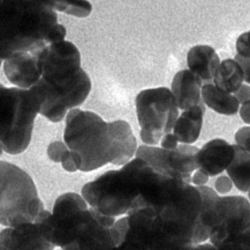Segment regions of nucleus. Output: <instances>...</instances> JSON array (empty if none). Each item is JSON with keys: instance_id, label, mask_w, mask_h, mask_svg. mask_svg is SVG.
<instances>
[{"instance_id": "1", "label": "nucleus", "mask_w": 250, "mask_h": 250, "mask_svg": "<svg viewBox=\"0 0 250 250\" xmlns=\"http://www.w3.org/2000/svg\"><path fill=\"white\" fill-rule=\"evenodd\" d=\"M63 142L56 145L52 160L68 172L95 170L108 164H128L137 151L128 122H106L92 111L73 109L66 120Z\"/></svg>"}, {"instance_id": "2", "label": "nucleus", "mask_w": 250, "mask_h": 250, "mask_svg": "<svg viewBox=\"0 0 250 250\" xmlns=\"http://www.w3.org/2000/svg\"><path fill=\"white\" fill-rule=\"evenodd\" d=\"M40 78L35 84L44 98L40 114L53 123L85 101L91 89L90 77L82 68L77 46L63 40L38 53Z\"/></svg>"}, {"instance_id": "3", "label": "nucleus", "mask_w": 250, "mask_h": 250, "mask_svg": "<svg viewBox=\"0 0 250 250\" xmlns=\"http://www.w3.org/2000/svg\"><path fill=\"white\" fill-rule=\"evenodd\" d=\"M65 27L48 1H0L1 61L20 53H35L63 41Z\"/></svg>"}, {"instance_id": "4", "label": "nucleus", "mask_w": 250, "mask_h": 250, "mask_svg": "<svg viewBox=\"0 0 250 250\" xmlns=\"http://www.w3.org/2000/svg\"><path fill=\"white\" fill-rule=\"evenodd\" d=\"M43 103V94L37 85L29 89L0 85L1 150L16 155L27 149Z\"/></svg>"}, {"instance_id": "5", "label": "nucleus", "mask_w": 250, "mask_h": 250, "mask_svg": "<svg viewBox=\"0 0 250 250\" xmlns=\"http://www.w3.org/2000/svg\"><path fill=\"white\" fill-rule=\"evenodd\" d=\"M141 164L142 160L136 157L121 169L107 171L84 185L83 198L103 215H128L140 198Z\"/></svg>"}, {"instance_id": "6", "label": "nucleus", "mask_w": 250, "mask_h": 250, "mask_svg": "<svg viewBox=\"0 0 250 250\" xmlns=\"http://www.w3.org/2000/svg\"><path fill=\"white\" fill-rule=\"evenodd\" d=\"M0 222L6 227L35 223L45 210L30 176L16 165L0 164Z\"/></svg>"}, {"instance_id": "7", "label": "nucleus", "mask_w": 250, "mask_h": 250, "mask_svg": "<svg viewBox=\"0 0 250 250\" xmlns=\"http://www.w3.org/2000/svg\"><path fill=\"white\" fill-rule=\"evenodd\" d=\"M136 108L141 139L151 146L170 133L179 114L173 93L165 87L141 91L136 98Z\"/></svg>"}, {"instance_id": "8", "label": "nucleus", "mask_w": 250, "mask_h": 250, "mask_svg": "<svg viewBox=\"0 0 250 250\" xmlns=\"http://www.w3.org/2000/svg\"><path fill=\"white\" fill-rule=\"evenodd\" d=\"M115 219L92 208H83L73 218L66 231L62 250H112V227Z\"/></svg>"}, {"instance_id": "9", "label": "nucleus", "mask_w": 250, "mask_h": 250, "mask_svg": "<svg viewBox=\"0 0 250 250\" xmlns=\"http://www.w3.org/2000/svg\"><path fill=\"white\" fill-rule=\"evenodd\" d=\"M250 227V203L242 196L219 198L209 240L216 249L230 242Z\"/></svg>"}, {"instance_id": "10", "label": "nucleus", "mask_w": 250, "mask_h": 250, "mask_svg": "<svg viewBox=\"0 0 250 250\" xmlns=\"http://www.w3.org/2000/svg\"><path fill=\"white\" fill-rule=\"evenodd\" d=\"M56 248L37 222L8 227L0 234V250H55Z\"/></svg>"}, {"instance_id": "11", "label": "nucleus", "mask_w": 250, "mask_h": 250, "mask_svg": "<svg viewBox=\"0 0 250 250\" xmlns=\"http://www.w3.org/2000/svg\"><path fill=\"white\" fill-rule=\"evenodd\" d=\"M39 52L17 53L4 60V75L11 83L19 88L29 89L39 82Z\"/></svg>"}, {"instance_id": "12", "label": "nucleus", "mask_w": 250, "mask_h": 250, "mask_svg": "<svg viewBox=\"0 0 250 250\" xmlns=\"http://www.w3.org/2000/svg\"><path fill=\"white\" fill-rule=\"evenodd\" d=\"M234 156V145L217 138L209 141L200 149L198 169L209 176L220 175L227 170Z\"/></svg>"}, {"instance_id": "13", "label": "nucleus", "mask_w": 250, "mask_h": 250, "mask_svg": "<svg viewBox=\"0 0 250 250\" xmlns=\"http://www.w3.org/2000/svg\"><path fill=\"white\" fill-rule=\"evenodd\" d=\"M202 80L191 71H178L171 84L172 93L176 105L183 110L202 104L201 88Z\"/></svg>"}, {"instance_id": "14", "label": "nucleus", "mask_w": 250, "mask_h": 250, "mask_svg": "<svg viewBox=\"0 0 250 250\" xmlns=\"http://www.w3.org/2000/svg\"><path fill=\"white\" fill-rule=\"evenodd\" d=\"M189 71L201 80L210 82L215 77L220 64V59L212 47L197 45L189 50L187 55Z\"/></svg>"}, {"instance_id": "15", "label": "nucleus", "mask_w": 250, "mask_h": 250, "mask_svg": "<svg viewBox=\"0 0 250 250\" xmlns=\"http://www.w3.org/2000/svg\"><path fill=\"white\" fill-rule=\"evenodd\" d=\"M205 107L203 103L185 110L173 127V135L178 142L191 145L199 138L202 128Z\"/></svg>"}, {"instance_id": "16", "label": "nucleus", "mask_w": 250, "mask_h": 250, "mask_svg": "<svg viewBox=\"0 0 250 250\" xmlns=\"http://www.w3.org/2000/svg\"><path fill=\"white\" fill-rule=\"evenodd\" d=\"M200 148L190 145H178L173 150H167V162L172 171L180 174L189 184L191 174L198 169V155Z\"/></svg>"}, {"instance_id": "17", "label": "nucleus", "mask_w": 250, "mask_h": 250, "mask_svg": "<svg viewBox=\"0 0 250 250\" xmlns=\"http://www.w3.org/2000/svg\"><path fill=\"white\" fill-rule=\"evenodd\" d=\"M202 99L209 108L222 115H235L240 103L234 96L219 89L213 84H205L202 87Z\"/></svg>"}, {"instance_id": "18", "label": "nucleus", "mask_w": 250, "mask_h": 250, "mask_svg": "<svg viewBox=\"0 0 250 250\" xmlns=\"http://www.w3.org/2000/svg\"><path fill=\"white\" fill-rule=\"evenodd\" d=\"M234 156L227 172L239 190L250 189V155L237 145H234Z\"/></svg>"}, {"instance_id": "19", "label": "nucleus", "mask_w": 250, "mask_h": 250, "mask_svg": "<svg viewBox=\"0 0 250 250\" xmlns=\"http://www.w3.org/2000/svg\"><path fill=\"white\" fill-rule=\"evenodd\" d=\"M244 75L235 60H223L216 71L214 82L219 89L229 93H235L242 85Z\"/></svg>"}, {"instance_id": "20", "label": "nucleus", "mask_w": 250, "mask_h": 250, "mask_svg": "<svg viewBox=\"0 0 250 250\" xmlns=\"http://www.w3.org/2000/svg\"><path fill=\"white\" fill-rule=\"evenodd\" d=\"M54 10L78 17H86L90 14L91 5L88 1H48Z\"/></svg>"}, {"instance_id": "21", "label": "nucleus", "mask_w": 250, "mask_h": 250, "mask_svg": "<svg viewBox=\"0 0 250 250\" xmlns=\"http://www.w3.org/2000/svg\"><path fill=\"white\" fill-rule=\"evenodd\" d=\"M218 250H250V227Z\"/></svg>"}, {"instance_id": "22", "label": "nucleus", "mask_w": 250, "mask_h": 250, "mask_svg": "<svg viewBox=\"0 0 250 250\" xmlns=\"http://www.w3.org/2000/svg\"><path fill=\"white\" fill-rule=\"evenodd\" d=\"M237 55L243 59H250V31L243 33L236 40Z\"/></svg>"}, {"instance_id": "23", "label": "nucleus", "mask_w": 250, "mask_h": 250, "mask_svg": "<svg viewBox=\"0 0 250 250\" xmlns=\"http://www.w3.org/2000/svg\"><path fill=\"white\" fill-rule=\"evenodd\" d=\"M234 140L236 145L250 155V126H244L239 129L234 136Z\"/></svg>"}, {"instance_id": "24", "label": "nucleus", "mask_w": 250, "mask_h": 250, "mask_svg": "<svg viewBox=\"0 0 250 250\" xmlns=\"http://www.w3.org/2000/svg\"><path fill=\"white\" fill-rule=\"evenodd\" d=\"M215 187L218 193L225 195L229 193L233 188V182L231 178L227 176H221L216 179Z\"/></svg>"}, {"instance_id": "25", "label": "nucleus", "mask_w": 250, "mask_h": 250, "mask_svg": "<svg viewBox=\"0 0 250 250\" xmlns=\"http://www.w3.org/2000/svg\"><path fill=\"white\" fill-rule=\"evenodd\" d=\"M178 140L173 134L168 133L165 135L161 142V146L166 150H173L178 146Z\"/></svg>"}, {"instance_id": "26", "label": "nucleus", "mask_w": 250, "mask_h": 250, "mask_svg": "<svg viewBox=\"0 0 250 250\" xmlns=\"http://www.w3.org/2000/svg\"><path fill=\"white\" fill-rule=\"evenodd\" d=\"M234 60L238 62L242 69L245 81L250 84V59H243L236 55Z\"/></svg>"}, {"instance_id": "27", "label": "nucleus", "mask_w": 250, "mask_h": 250, "mask_svg": "<svg viewBox=\"0 0 250 250\" xmlns=\"http://www.w3.org/2000/svg\"><path fill=\"white\" fill-rule=\"evenodd\" d=\"M234 94L240 104H243L250 101V86L247 84H242Z\"/></svg>"}, {"instance_id": "28", "label": "nucleus", "mask_w": 250, "mask_h": 250, "mask_svg": "<svg viewBox=\"0 0 250 250\" xmlns=\"http://www.w3.org/2000/svg\"><path fill=\"white\" fill-rule=\"evenodd\" d=\"M208 180L209 176L200 169H198L191 177V182L196 187L204 186Z\"/></svg>"}, {"instance_id": "29", "label": "nucleus", "mask_w": 250, "mask_h": 250, "mask_svg": "<svg viewBox=\"0 0 250 250\" xmlns=\"http://www.w3.org/2000/svg\"><path fill=\"white\" fill-rule=\"evenodd\" d=\"M173 250H218L212 244L201 243V244L189 245Z\"/></svg>"}, {"instance_id": "30", "label": "nucleus", "mask_w": 250, "mask_h": 250, "mask_svg": "<svg viewBox=\"0 0 250 250\" xmlns=\"http://www.w3.org/2000/svg\"><path fill=\"white\" fill-rule=\"evenodd\" d=\"M240 117L245 124L250 125V101L242 104L240 111Z\"/></svg>"}, {"instance_id": "31", "label": "nucleus", "mask_w": 250, "mask_h": 250, "mask_svg": "<svg viewBox=\"0 0 250 250\" xmlns=\"http://www.w3.org/2000/svg\"><path fill=\"white\" fill-rule=\"evenodd\" d=\"M249 195V199H250V190L249 191V195Z\"/></svg>"}]
</instances>
